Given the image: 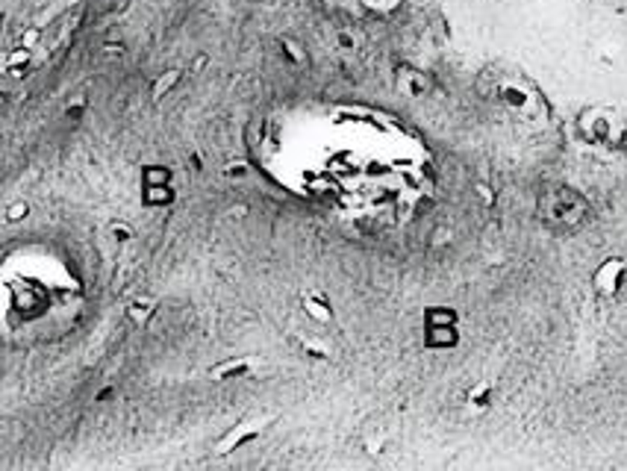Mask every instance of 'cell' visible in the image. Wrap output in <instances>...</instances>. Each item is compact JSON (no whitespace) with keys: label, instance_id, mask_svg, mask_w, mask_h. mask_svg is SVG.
Listing matches in <instances>:
<instances>
[{"label":"cell","instance_id":"cell-2","mask_svg":"<svg viewBox=\"0 0 627 471\" xmlns=\"http://www.w3.org/2000/svg\"><path fill=\"white\" fill-rule=\"evenodd\" d=\"M472 404H474L477 409L489 407V386H477V389H474V395H472Z\"/></svg>","mask_w":627,"mask_h":471},{"label":"cell","instance_id":"cell-1","mask_svg":"<svg viewBox=\"0 0 627 471\" xmlns=\"http://www.w3.org/2000/svg\"><path fill=\"white\" fill-rule=\"evenodd\" d=\"M624 277H627V265L621 260H607L601 268H598L595 286H598V292H604V295H616L621 289Z\"/></svg>","mask_w":627,"mask_h":471}]
</instances>
